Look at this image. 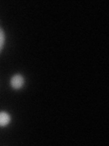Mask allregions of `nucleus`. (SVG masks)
Listing matches in <instances>:
<instances>
[{
	"instance_id": "nucleus-1",
	"label": "nucleus",
	"mask_w": 109,
	"mask_h": 146,
	"mask_svg": "<svg viewBox=\"0 0 109 146\" xmlns=\"http://www.w3.org/2000/svg\"><path fill=\"white\" fill-rule=\"evenodd\" d=\"M25 83V80H24V77L20 74H16V75H14L12 77V79L10 80V84L12 86L13 89L15 90H18V89H21L23 85Z\"/></svg>"
},
{
	"instance_id": "nucleus-2",
	"label": "nucleus",
	"mask_w": 109,
	"mask_h": 146,
	"mask_svg": "<svg viewBox=\"0 0 109 146\" xmlns=\"http://www.w3.org/2000/svg\"><path fill=\"white\" fill-rule=\"evenodd\" d=\"M10 122V115L6 111L0 112V127L7 126Z\"/></svg>"
},
{
	"instance_id": "nucleus-3",
	"label": "nucleus",
	"mask_w": 109,
	"mask_h": 146,
	"mask_svg": "<svg viewBox=\"0 0 109 146\" xmlns=\"http://www.w3.org/2000/svg\"><path fill=\"white\" fill-rule=\"evenodd\" d=\"M5 39H6V35H5V32L2 29V27H0V53H1L4 44H5Z\"/></svg>"
}]
</instances>
